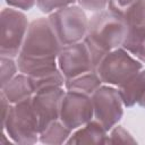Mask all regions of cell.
Listing matches in <instances>:
<instances>
[{
  "instance_id": "1",
  "label": "cell",
  "mask_w": 145,
  "mask_h": 145,
  "mask_svg": "<svg viewBox=\"0 0 145 145\" xmlns=\"http://www.w3.org/2000/svg\"><path fill=\"white\" fill-rule=\"evenodd\" d=\"M61 44L48 18L34 19L27 28L17 58V67L28 77L58 68Z\"/></svg>"
},
{
  "instance_id": "2",
  "label": "cell",
  "mask_w": 145,
  "mask_h": 145,
  "mask_svg": "<svg viewBox=\"0 0 145 145\" xmlns=\"http://www.w3.org/2000/svg\"><path fill=\"white\" fill-rule=\"evenodd\" d=\"M126 29L123 18L110 10L99 11L91 17L84 43L91 53L94 69L106 53L122 45Z\"/></svg>"
},
{
  "instance_id": "3",
  "label": "cell",
  "mask_w": 145,
  "mask_h": 145,
  "mask_svg": "<svg viewBox=\"0 0 145 145\" xmlns=\"http://www.w3.org/2000/svg\"><path fill=\"white\" fill-rule=\"evenodd\" d=\"M2 127L8 136L18 144H34L39 140L40 127L32 105V97L10 104L2 118Z\"/></svg>"
},
{
  "instance_id": "4",
  "label": "cell",
  "mask_w": 145,
  "mask_h": 145,
  "mask_svg": "<svg viewBox=\"0 0 145 145\" xmlns=\"http://www.w3.org/2000/svg\"><path fill=\"white\" fill-rule=\"evenodd\" d=\"M143 69V63L122 46L106 53L97 63L95 71L102 83L120 86Z\"/></svg>"
},
{
  "instance_id": "5",
  "label": "cell",
  "mask_w": 145,
  "mask_h": 145,
  "mask_svg": "<svg viewBox=\"0 0 145 145\" xmlns=\"http://www.w3.org/2000/svg\"><path fill=\"white\" fill-rule=\"evenodd\" d=\"M48 19L62 46L80 42L85 37L88 19L80 6L60 8L51 12Z\"/></svg>"
},
{
  "instance_id": "6",
  "label": "cell",
  "mask_w": 145,
  "mask_h": 145,
  "mask_svg": "<svg viewBox=\"0 0 145 145\" xmlns=\"http://www.w3.org/2000/svg\"><path fill=\"white\" fill-rule=\"evenodd\" d=\"M0 20V54L8 58L18 57L28 28L27 18L22 11L12 8H3Z\"/></svg>"
},
{
  "instance_id": "7",
  "label": "cell",
  "mask_w": 145,
  "mask_h": 145,
  "mask_svg": "<svg viewBox=\"0 0 145 145\" xmlns=\"http://www.w3.org/2000/svg\"><path fill=\"white\" fill-rule=\"evenodd\" d=\"M94 118L106 131L111 130L122 118V100L118 88L101 85L91 96Z\"/></svg>"
},
{
  "instance_id": "8",
  "label": "cell",
  "mask_w": 145,
  "mask_h": 145,
  "mask_svg": "<svg viewBox=\"0 0 145 145\" xmlns=\"http://www.w3.org/2000/svg\"><path fill=\"white\" fill-rule=\"evenodd\" d=\"M122 18L127 29L121 46L145 62V0H138Z\"/></svg>"
},
{
  "instance_id": "9",
  "label": "cell",
  "mask_w": 145,
  "mask_h": 145,
  "mask_svg": "<svg viewBox=\"0 0 145 145\" xmlns=\"http://www.w3.org/2000/svg\"><path fill=\"white\" fill-rule=\"evenodd\" d=\"M93 116L91 96L70 91L65 92L60 104L59 120L67 128L77 129L91 121Z\"/></svg>"
},
{
  "instance_id": "10",
  "label": "cell",
  "mask_w": 145,
  "mask_h": 145,
  "mask_svg": "<svg viewBox=\"0 0 145 145\" xmlns=\"http://www.w3.org/2000/svg\"><path fill=\"white\" fill-rule=\"evenodd\" d=\"M57 61L58 68L62 72L65 79L95 70L91 53L84 42L61 46Z\"/></svg>"
},
{
  "instance_id": "11",
  "label": "cell",
  "mask_w": 145,
  "mask_h": 145,
  "mask_svg": "<svg viewBox=\"0 0 145 145\" xmlns=\"http://www.w3.org/2000/svg\"><path fill=\"white\" fill-rule=\"evenodd\" d=\"M63 94L65 92L61 87L44 88L33 94L32 105L39 121L40 131L53 120L59 119L60 104Z\"/></svg>"
},
{
  "instance_id": "12",
  "label": "cell",
  "mask_w": 145,
  "mask_h": 145,
  "mask_svg": "<svg viewBox=\"0 0 145 145\" xmlns=\"http://www.w3.org/2000/svg\"><path fill=\"white\" fill-rule=\"evenodd\" d=\"M1 94L6 96L10 104H15L32 97L34 94V88L29 77L25 74H19L1 86Z\"/></svg>"
},
{
  "instance_id": "13",
  "label": "cell",
  "mask_w": 145,
  "mask_h": 145,
  "mask_svg": "<svg viewBox=\"0 0 145 145\" xmlns=\"http://www.w3.org/2000/svg\"><path fill=\"white\" fill-rule=\"evenodd\" d=\"M108 135L104 127L96 120H91L70 135L67 144H106Z\"/></svg>"
},
{
  "instance_id": "14",
  "label": "cell",
  "mask_w": 145,
  "mask_h": 145,
  "mask_svg": "<svg viewBox=\"0 0 145 145\" xmlns=\"http://www.w3.org/2000/svg\"><path fill=\"white\" fill-rule=\"evenodd\" d=\"M118 91L125 106L131 108L138 103L145 91V69H140L131 78L118 86Z\"/></svg>"
},
{
  "instance_id": "15",
  "label": "cell",
  "mask_w": 145,
  "mask_h": 145,
  "mask_svg": "<svg viewBox=\"0 0 145 145\" xmlns=\"http://www.w3.org/2000/svg\"><path fill=\"white\" fill-rule=\"evenodd\" d=\"M102 82L95 70L87 71L76 77L65 80V87L67 91L76 92L92 96V94L101 86Z\"/></svg>"
},
{
  "instance_id": "16",
  "label": "cell",
  "mask_w": 145,
  "mask_h": 145,
  "mask_svg": "<svg viewBox=\"0 0 145 145\" xmlns=\"http://www.w3.org/2000/svg\"><path fill=\"white\" fill-rule=\"evenodd\" d=\"M71 130L67 128L59 119L53 120L50 122L44 129L40 131L39 140L43 144L49 145H57L67 143L68 138L70 137Z\"/></svg>"
},
{
  "instance_id": "17",
  "label": "cell",
  "mask_w": 145,
  "mask_h": 145,
  "mask_svg": "<svg viewBox=\"0 0 145 145\" xmlns=\"http://www.w3.org/2000/svg\"><path fill=\"white\" fill-rule=\"evenodd\" d=\"M32 86L34 88V93L44 88H50V87H62L65 83V77L62 72L60 71L59 68L54 70H50L43 74H40L37 76L29 77Z\"/></svg>"
},
{
  "instance_id": "18",
  "label": "cell",
  "mask_w": 145,
  "mask_h": 145,
  "mask_svg": "<svg viewBox=\"0 0 145 145\" xmlns=\"http://www.w3.org/2000/svg\"><path fill=\"white\" fill-rule=\"evenodd\" d=\"M77 0H36V5L42 12L51 14L60 8L74 5Z\"/></svg>"
},
{
  "instance_id": "19",
  "label": "cell",
  "mask_w": 145,
  "mask_h": 145,
  "mask_svg": "<svg viewBox=\"0 0 145 145\" xmlns=\"http://www.w3.org/2000/svg\"><path fill=\"white\" fill-rule=\"evenodd\" d=\"M1 86H3L6 83H8L14 76H16L17 66L12 58L8 57H1Z\"/></svg>"
},
{
  "instance_id": "20",
  "label": "cell",
  "mask_w": 145,
  "mask_h": 145,
  "mask_svg": "<svg viewBox=\"0 0 145 145\" xmlns=\"http://www.w3.org/2000/svg\"><path fill=\"white\" fill-rule=\"evenodd\" d=\"M116 143H136V140L130 136V134L126 129H123L121 126H118L111 131L106 140V144Z\"/></svg>"
},
{
  "instance_id": "21",
  "label": "cell",
  "mask_w": 145,
  "mask_h": 145,
  "mask_svg": "<svg viewBox=\"0 0 145 145\" xmlns=\"http://www.w3.org/2000/svg\"><path fill=\"white\" fill-rule=\"evenodd\" d=\"M138 0H109V10L121 18Z\"/></svg>"
},
{
  "instance_id": "22",
  "label": "cell",
  "mask_w": 145,
  "mask_h": 145,
  "mask_svg": "<svg viewBox=\"0 0 145 145\" xmlns=\"http://www.w3.org/2000/svg\"><path fill=\"white\" fill-rule=\"evenodd\" d=\"M77 2L88 11H102L109 5V0H77Z\"/></svg>"
},
{
  "instance_id": "23",
  "label": "cell",
  "mask_w": 145,
  "mask_h": 145,
  "mask_svg": "<svg viewBox=\"0 0 145 145\" xmlns=\"http://www.w3.org/2000/svg\"><path fill=\"white\" fill-rule=\"evenodd\" d=\"M6 2L14 8L22 10H29L35 5L36 0H6Z\"/></svg>"
},
{
  "instance_id": "24",
  "label": "cell",
  "mask_w": 145,
  "mask_h": 145,
  "mask_svg": "<svg viewBox=\"0 0 145 145\" xmlns=\"http://www.w3.org/2000/svg\"><path fill=\"white\" fill-rule=\"evenodd\" d=\"M138 105H140L142 108H145V91H144V93H143V95L140 96V99H139V101H138V103H137Z\"/></svg>"
}]
</instances>
